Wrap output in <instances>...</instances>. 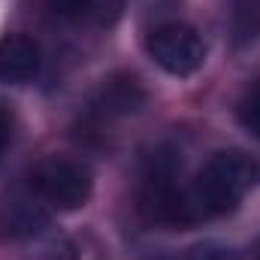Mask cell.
<instances>
[{
    "label": "cell",
    "instance_id": "6da1fadb",
    "mask_svg": "<svg viewBox=\"0 0 260 260\" xmlns=\"http://www.w3.org/2000/svg\"><path fill=\"white\" fill-rule=\"evenodd\" d=\"M257 176L260 170L251 160V154H245L239 148L215 151L194 179L191 203H194L197 215H227V212H233L242 203V197L254 188Z\"/></svg>",
    "mask_w": 260,
    "mask_h": 260
},
{
    "label": "cell",
    "instance_id": "8fae6325",
    "mask_svg": "<svg viewBox=\"0 0 260 260\" xmlns=\"http://www.w3.org/2000/svg\"><path fill=\"white\" fill-rule=\"evenodd\" d=\"M254 257L260 260V239H257V245H254Z\"/></svg>",
    "mask_w": 260,
    "mask_h": 260
},
{
    "label": "cell",
    "instance_id": "52a82bcc",
    "mask_svg": "<svg viewBox=\"0 0 260 260\" xmlns=\"http://www.w3.org/2000/svg\"><path fill=\"white\" fill-rule=\"evenodd\" d=\"M49 9L58 15V18H70V21H79V18H88L97 12L100 0H46Z\"/></svg>",
    "mask_w": 260,
    "mask_h": 260
},
{
    "label": "cell",
    "instance_id": "5b68a950",
    "mask_svg": "<svg viewBox=\"0 0 260 260\" xmlns=\"http://www.w3.org/2000/svg\"><path fill=\"white\" fill-rule=\"evenodd\" d=\"M145 103V91L133 76H112L100 85V91L94 94L91 106L94 112L115 118V115H130Z\"/></svg>",
    "mask_w": 260,
    "mask_h": 260
},
{
    "label": "cell",
    "instance_id": "9c48e42d",
    "mask_svg": "<svg viewBox=\"0 0 260 260\" xmlns=\"http://www.w3.org/2000/svg\"><path fill=\"white\" fill-rule=\"evenodd\" d=\"M185 260H236V254L227 248V245H218V242H203V245H194Z\"/></svg>",
    "mask_w": 260,
    "mask_h": 260
},
{
    "label": "cell",
    "instance_id": "8992f818",
    "mask_svg": "<svg viewBox=\"0 0 260 260\" xmlns=\"http://www.w3.org/2000/svg\"><path fill=\"white\" fill-rule=\"evenodd\" d=\"M46 224H49V212L34 200H12L0 209V236L6 239L37 236Z\"/></svg>",
    "mask_w": 260,
    "mask_h": 260
},
{
    "label": "cell",
    "instance_id": "30bf717a",
    "mask_svg": "<svg viewBox=\"0 0 260 260\" xmlns=\"http://www.w3.org/2000/svg\"><path fill=\"white\" fill-rule=\"evenodd\" d=\"M6 142H9V112L0 106V151L6 148Z\"/></svg>",
    "mask_w": 260,
    "mask_h": 260
},
{
    "label": "cell",
    "instance_id": "7a4b0ae2",
    "mask_svg": "<svg viewBox=\"0 0 260 260\" xmlns=\"http://www.w3.org/2000/svg\"><path fill=\"white\" fill-rule=\"evenodd\" d=\"M30 185L37 197L61 212H76L91 200V173L88 167L67 160V157H52L46 164H40L30 176Z\"/></svg>",
    "mask_w": 260,
    "mask_h": 260
},
{
    "label": "cell",
    "instance_id": "ba28073f",
    "mask_svg": "<svg viewBox=\"0 0 260 260\" xmlns=\"http://www.w3.org/2000/svg\"><path fill=\"white\" fill-rule=\"evenodd\" d=\"M239 121H242V127L248 130L251 136L260 139V82L242 97V103H239Z\"/></svg>",
    "mask_w": 260,
    "mask_h": 260
},
{
    "label": "cell",
    "instance_id": "3957f363",
    "mask_svg": "<svg viewBox=\"0 0 260 260\" xmlns=\"http://www.w3.org/2000/svg\"><path fill=\"white\" fill-rule=\"evenodd\" d=\"M145 52L154 64L170 76H194L200 67L206 64V43L188 24H160L148 34L145 40Z\"/></svg>",
    "mask_w": 260,
    "mask_h": 260
},
{
    "label": "cell",
    "instance_id": "277c9868",
    "mask_svg": "<svg viewBox=\"0 0 260 260\" xmlns=\"http://www.w3.org/2000/svg\"><path fill=\"white\" fill-rule=\"evenodd\" d=\"M40 73V46L24 34L0 37V82L24 85Z\"/></svg>",
    "mask_w": 260,
    "mask_h": 260
}]
</instances>
